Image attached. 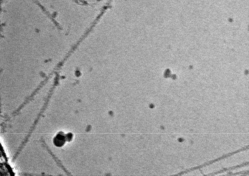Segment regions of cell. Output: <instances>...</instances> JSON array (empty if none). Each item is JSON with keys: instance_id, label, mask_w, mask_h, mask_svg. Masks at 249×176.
<instances>
[{"instance_id": "obj_1", "label": "cell", "mask_w": 249, "mask_h": 176, "mask_svg": "<svg viewBox=\"0 0 249 176\" xmlns=\"http://www.w3.org/2000/svg\"><path fill=\"white\" fill-rule=\"evenodd\" d=\"M248 147H249V146H246V147H244V148H241V149H240L238 150H237V151H234V152H233L232 153H229L228 154H227V155H225L224 156H223L222 157H219V158H218L217 159H215V160H213V161H210V162H208L207 163H205V164H204L201 165V166H198V167H194V168H190V169H188V170H186V171H184L182 172H180V173H179L178 174V175H181L182 174H185V173H188V172H190V171H193V170H196V169H199V168H203V167H205V166H208V165H209L211 164H212L213 163H214V162H217V161H219L220 160H221L223 159H224L226 158L227 157H230V156L234 155V154H236V153H237L238 152H241V151H244V150H246L247 149H248L249 148Z\"/></svg>"}, {"instance_id": "obj_2", "label": "cell", "mask_w": 249, "mask_h": 176, "mask_svg": "<svg viewBox=\"0 0 249 176\" xmlns=\"http://www.w3.org/2000/svg\"><path fill=\"white\" fill-rule=\"evenodd\" d=\"M65 138L64 135L60 133L57 134L54 138L53 142L56 146L60 147L65 144Z\"/></svg>"}, {"instance_id": "obj_3", "label": "cell", "mask_w": 249, "mask_h": 176, "mask_svg": "<svg viewBox=\"0 0 249 176\" xmlns=\"http://www.w3.org/2000/svg\"><path fill=\"white\" fill-rule=\"evenodd\" d=\"M248 163H249L248 162H247V163H244L243 164H241L240 165H239V166H236L233 167H231V168H224L223 169V170H221V171H219L215 172V173H212V174H209V175H215V174H217L220 173H222V172H224V171H225L231 170H232L236 169V168H240L243 167L244 166H246V165H247L248 164Z\"/></svg>"}]
</instances>
